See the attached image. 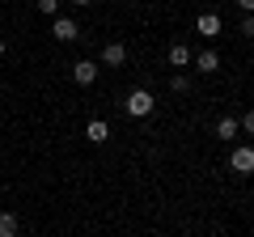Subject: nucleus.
Listing matches in <instances>:
<instances>
[{
	"label": "nucleus",
	"mask_w": 254,
	"mask_h": 237,
	"mask_svg": "<svg viewBox=\"0 0 254 237\" xmlns=\"http://www.w3.org/2000/svg\"><path fill=\"white\" fill-rule=\"evenodd\" d=\"M153 106H157V102H153V93H148V89H131V93H127V115H131V118L153 115Z\"/></svg>",
	"instance_id": "nucleus-1"
},
{
	"label": "nucleus",
	"mask_w": 254,
	"mask_h": 237,
	"mask_svg": "<svg viewBox=\"0 0 254 237\" xmlns=\"http://www.w3.org/2000/svg\"><path fill=\"white\" fill-rule=\"evenodd\" d=\"M229 165H233L237 174H254V148H233Z\"/></svg>",
	"instance_id": "nucleus-2"
},
{
	"label": "nucleus",
	"mask_w": 254,
	"mask_h": 237,
	"mask_svg": "<svg viewBox=\"0 0 254 237\" xmlns=\"http://www.w3.org/2000/svg\"><path fill=\"white\" fill-rule=\"evenodd\" d=\"M51 34L60 38V43H72V38L81 34V30H76V21H72V17H55V26H51Z\"/></svg>",
	"instance_id": "nucleus-3"
},
{
	"label": "nucleus",
	"mask_w": 254,
	"mask_h": 237,
	"mask_svg": "<svg viewBox=\"0 0 254 237\" xmlns=\"http://www.w3.org/2000/svg\"><path fill=\"white\" fill-rule=\"evenodd\" d=\"M123 59H127V47L123 43H106V47H102V64H106V68H119Z\"/></svg>",
	"instance_id": "nucleus-4"
},
{
	"label": "nucleus",
	"mask_w": 254,
	"mask_h": 237,
	"mask_svg": "<svg viewBox=\"0 0 254 237\" xmlns=\"http://www.w3.org/2000/svg\"><path fill=\"white\" fill-rule=\"evenodd\" d=\"M85 140H89V144H106V140H110V127L102 123V118H93L89 127H85Z\"/></svg>",
	"instance_id": "nucleus-5"
},
{
	"label": "nucleus",
	"mask_w": 254,
	"mask_h": 237,
	"mask_svg": "<svg viewBox=\"0 0 254 237\" xmlns=\"http://www.w3.org/2000/svg\"><path fill=\"white\" fill-rule=\"evenodd\" d=\"M72 76H76V85H93V81H98V64H89V59H81V64L72 68Z\"/></svg>",
	"instance_id": "nucleus-6"
},
{
	"label": "nucleus",
	"mask_w": 254,
	"mask_h": 237,
	"mask_svg": "<svg viewBox=\"0 0 254 237\" xmlns=\"http://www.w3.org/2000/svg\"><path fill=\"white\" fill-rule=\"evenodd\" d=\"M170 64H174V68H187V64H190V47L174 43V47H170Z\"/></svg>",
	"instance_id": "nucleus-7"
},
{
	"label": "nucleus",
	"mask_w": 254,
	"mask_h": 237,
	"mask_svg": "<svg viewBox=\"0 0 254 237\" xmlns=\"http://www.w3.org/2000/svg\"><path fill=\"white\" fill-rule=\"evenodd\" d=\"M195 26H199V34H208V38H212V34H220V17H216V13H203Z\"/></svg>",
	"instance_id": "nucleus-8"
},
{
	"label": "nucleus",
	"mask_w": 254,
	"mask_h": 237,
	"mask_svg": "<svg viewBox=\"0 0 254 237\" xmlns=\"http://www.w3.org/2000/svg\"><path fill=\"white\" fill-rule=\"evenodd\" d=\"M237 131H242V127H237V118H220V123H216V140H233Z\"/></svg>",
	"instance_id": "nucleus-9"
},
{
	"label": "nucleus",
	"mask_w": 254,
	"mask_h": 237,
	"mask_svg": "<svg viewBox=\"0 0 254 237\" xmlns=\"http://www.w3.org/2000/svg\"><path fill=\"white\" fill-rule=\"evenodd\" d=\"M0 237H17V216L13 212H0Z\"/></svg>",
	"instance_id": "nucleus-10"
},
{
	"label": "nucleus",
	"mask_w": 254,
	"mask_h": 237,
	"mask_svg": "<svg viewBox=\"0 0 254 237\" xmlns=\"http://www.w3.org/2000/svg\"><path fill=\"white\" fill-rule=\"evenodd\" d=\"M195 64H199V72H216L220 59H216V51H203V55H195Z\"/></svg>",
	"instance_id": "nucleus-11"
},
{
	"label": "nucleus",
	"mask_w": 254,
	"mask_h": 237,
	"mask_svg": "<svg viewBox=\"0 0 254 237\" xmlns=\"http://www.w3.org/2000/svg\"><path fill=\"white\" fill-rule=\"evenodd\" d=\"M38 13H43V17H55V13H60V0H38Z\"/></svg>",
	"instance_id": "nucleus-12"
},
{
	"label": "nucleus",
	"mask_w": 254,
	"mask_h": 237,
	"mask_svg": "<svg viewBox=\"0 0 254 237\" xmlns=\"http://www.w3.org/2000/svg\"><path fill=\"white\" fill-rule=\"evenodd\" d=\"M170 89H174V93H187V89H190V81H187V76H174Z\"/></svg>",
	"instance_id": "nucleus-13"
},
{
	"label": "nucleus",
	"mask_w": 254,
	"mask_h": 237,
	"mask_svg": "<svg viewBox=\"0 0 254 237\" xmlns=\"http://www.w3.org/2000/svg\"><path fill=\"white\" fill-rule=\"evenodd\" d=\"M242 34L254 38V13H246V17H242Z\"/></svg>",
	"instance_id": "nucleus-14"
},
{
	"label": "nucleus",
	"mask_w": 254,
	"mask_h": 237,
	"mask_svg": "<svg viewBox=\"0 0 254 237\" xmlns=\"http://www.w3.org/2000/svg\"><path fill=\"white\" fill-rule=\"evenodd\" d=\"M237 127H246V131H254V110H246V118L237 123Z\"/></svg>",
	"instance_id": "nucleus-15"
},
{
	"label": "nucleus",
	"mask_w": 254,
	"mask_h": 237,
	"mask_svg": "<svg viewBox=\"0 0 254 237\" xmlns=\"http://www.w3.org/2000/svg\"><path fill=\"white\" fill-rule=\"evenodd\" d=\"M242 4V13H254V0H237Z\"/></svg>",
	"instance_id": "nucleus-16"
},
{
	"label": "nucleus",
	"mask_w": 254,
	"mask_h": 237,
	"mask_svg": "<svg viewBox=\"0 0 254 237\" xmlns=\"http://www.w3.org/2000/svg\"><path fill=\"white\" fill-rule=\"evenodd\" d=\"M76 4H93V0H76Z\"/></svg>",
	"instance_id": "nucleus-17"
},
{
	"label": "nucleus",
	"mask_w": 254,
	"mask_h": 237,
	"mask_svg": "<svg viewBox=\"0 0 254 237\" xmlns=\"http://www.w3.org/2000/svg\"><path fill=\"white\" fill-rule=\"evenodd\" d=\"M0 55H4V38H0Z\"/></svg>",
	"instance_id": "nucleus-18"
}]
</instances>
